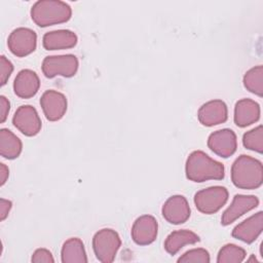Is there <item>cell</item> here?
Returning a JSON list of instances; mask_svg holds the SVG:
<instances>
[{"label":"cell","mask_w":263,"mask_h":263,"mask_svg":"<svg viewBox=\"0 0 263 263\" xmlns=\"http://www.w3.org/2000/svg\"><path fill=\"white\" fill-rule=\"evenodd\" d=\"M185 173L188 180L202 183L209 180H222L225 176V168L221 162L211 158L203 151L196 150L189 154Z\"/></svg>","instance_id":"cell-1"},{"label":"cell","mask_w":263,"mask_h":263,"mask_svg":"<svg viewBox=\"0 0 263 263\" xmlns=\"http://www.w3.org/2000/svg\"><path fill=\"white\" fill-rule=\"evenodd\" d=\"M231 181L239 189L259 188L263 183L262 162L249 155L238 156L231 166Z\"/></svg>","instance_id":"cell-2"},{"label":"cell","mask_w":263,"mask_h":263,"mask_svg":"<svg viewBox=\"0 0 263 263\" xmlns=\"http://www.w3.org/2000/svg\"><path fill=\"white\" fill-rule=\"evenodd\" d=\"M32 21L39 27H48L68 22L72 16L71 6L60 0H39L31 7Z\"/></svg>","instance_id":"cell-3"},{"label":"cell","mask_w":263,"mask_h":263,"mask_svg":"<svg viewBox=\"0 0 263 263\" xmlns=\"http://www.w3.org/2000/svg\"><path fill=\"white\" fill-rule=\"evenodd\" d=\"M121 246L119 234L110 228H103L92 237V250L100 262H113Z\"/></svg>","instance_id":"cell-4"},{"label":"cell","mask_w":263,"mask_h":263,"mask_svg":"<svg viewBox=\"0 0 263 263\" xmlns=\"http://www.w3.org/2000/svg\"><path fill=\"white\" fill-rule=\"evenodd\" d=\"M228 190L223 186H212L197 191L194 195L196 209L206 215L215 214L228 200Z\"/></svg>","instance_id":"cell-5"},{"label":"cell","mask_w":263,"mask_h":263,"mask_svg":"<svg viewBox=\"0 0 263 263\" xmlns=\"http://www.w3.org/2000/svg\"><path fill=\"white\" fill-rule=\"evenodd\" d=\"M78 67L79 62L74 54H60L46 57L42 62L41 69L47 78L55 76L69 78L76 74Z\"/></svg>","instance_id":"cell-6"},{"label":"cell","mask_w":263,"mask_h":263,"mask_svg":"<svg viewBox=\"0 0 263 263\" xmlns=\"http://www.w3.org/2000/svg\"><path fill=\"white\" fill-rule=\"evenodd\" d=\"M7 46L10 52L18 58L31 54L37 46V35L29 28H16L8 36Z\"/></svg>","instance_id":"cell-7"},{"label":"cell","mask_w":263,"mask_h":263,"mask_svg":"<svg viewBox=\"0 0 263 263\" xmlns=\"http://www.w3.org/2000/svg\"><path fill=\"white\" fill-rule=\"evenodd\" d=\"M12 123L16 129L27 137L36 136L42 126L37 110L30 105L18 107L12 117Z\"/></svg>","instance_id":"cell-8"},{"label":"cell","mask_w":263,"mask_h":263,"mask_svg":"<svg viewBox=\"0 0 263 263\" xmlns=\"http://www.w3.org/2000/svg\"><path fill=\"white\" fill-rule=\"evenodd\" d=\"M208 147L220 157L232 156L237 148L235 133L229 128H223L212 133L208 139Z\"/></svg>","instance_id":"cell-9"},{"label":"cell","mask_w":263,"mask_h":263,"mask_svg":"<svg viewBox=\"0 0 263 263\" xmlns=\"http://www.w3.org/2000/svg\"><path fill=\"white\" fill-rule=\"evenodd\" d=\"M40 106L47 120L58 121L66 114L68 102L65 95L58 90L49 89L41 96Z\"/></svg>","instance_id":"cell-10"},{"label":"cell","mask_w":263,"mask_h":263,"mask_svg":"<svg viewBox=\"0 0 263 263\" xmlns=\"http://www.w3.org/2000/svg\"><path fill=\"white\" fill-rule=\"evenodd\" d=\"M158 233V223L151 215H143L136 219L132 226L130 235L139 246H147L152 243Z\"/></svg>","instance_id":"cell-11"},{"label":"cell","mask_w":263,"mask_h":263,"mask_svg":"<svg viewBox=\"0 0 263 263\" xmlns=\"http://www.w3.org/2000/svg\"><path fill=\"white\" fill-rule=\"evenodd\" d=\"M161 214L166 222L174 225H180L189 219L190 206L186 197L177 194L165 200L161 209Z\"/></svg>","instance_id":"cell-12"},{"label":"cell","mask_w":263,"mask_h":263,"mask_svg":"<svg viewBox=\"0 0 263 263\" xmlns=\"http://www.w3.org/2000/svg\"><path fill=\"white\" fill-rule=\"evenodd\" d=\"M259 205V199L255 195L236 194L230 205L224 211L221 217V224L223 226L230 225L246 213L254 210Z\"/></svg>","instance_id":"cell-13"},{"label":"cell","mask_w":263,"mask_h":263,"mask_svg":"<svg viewBox=\"0 0 263 263\" xmlns=\"http://www.w3.org/2000/svg\"><path fill=\"white\" fill-rule=\"evenodd\" d=\"M197 118L204 126H214L224 123L228 118L227 105L222 100L209 101L199 108Z\"/></svg>","instance_id":"cell-14"},{"label":"cell","mask_w":263,"mask_h":263,"mask_svg":"<svg viewBox=\"0 0 263 263\" xmlns=\"http://www.w3.org/2000/svg\"><path fill=\"white\" fill-rule=\"evenodd\" d=\"M263 229V213L260 211L237 224L232 230V236L246 243L254 242Z\"/></svg>","instance_id":"cell-15"},{"label":"cell","mask_w":263,"mask_h":263,"mask_svg":"<svg viewBox=\"0 0 263 263\" xmlns=\"http://www.w3.org/2000/svg\"><path fill=\"white\" fill-rule=\"evenodd\" d=\"M40 87V80L36 72L30 69L20 71L13 81L14 93L21 99H30L34 97Z\"/></svg>","instance_id":"cell-16"},{"label":"cell","mask_w":263,"mask_h":263,"mask_svg":"<svg viewBox=\"0 0 263 263\" xmlns=\"http://www.w3.org/2000/svg\"><path fill=\"white\" fill-rule=\"evenodd\" d=\"M260 105L251 99H241L234 106V123L238 127H247L259 120Z\"/></svg>","instance_id":"cell-17"},{"label":"cell","mask_w":263,"mask_h":263,"mask_svg":"<svg viewBox=\"0 0 263 263\" xmlns=\"http://www.w3.org/2000/svg\"><path fill=\"white\" fill-rule=\"evenodd\" d=\"M77 35L70 30H54L43 35L42 44L46 50H61L72 48L77 44Z\"/></svg>","instance_id":"cell-18"},{"label":"cell","mask_w":263,"mask_h":263,"mask_svg":"<svg viewBox=\"0 0 263 263\" xmlns=\"http://www.w3.org/2000/svg\"><path fill=\"white\" fill-rule=\"evenodd\" d=\"M200 240L199 236L191 230L181 229L171 232L163 243L164 250L170 255H176L184 246L194 245Z\"/></svg>","instance_id":"cell-19"},{"label":"cell","mask_w":263,"mask_h":263,"mask_svg":"<svg viewBox=\"0 0 263 263\" xmlns=\"http://www.w3.org/2000/svg\"><path fill=\"white\" fill-rule=\"evenodd\" d=\"M63 263H86L87 256L82 240L78 237L67 239L61 250Z\"/></svg>","instance_id":"cell-20"},{"label":"cell","mask_w":263,"mask_h":263,"mask_svg":"<svg viewBox=\"0 0 263 263\" xmlns=\"http://www.w3.org/2000/svg\"><path fill=\"white\" fill-rule=\"evenodd\" d=\"M23 149L22 141L9 129L0 130V154L3 158L14 159L20 156Z\"/></svg>","instance_id":"cell-21"},{"label":"cell","mask_w":263,"mask_h":263,"mask_svg":"<svg viewBox=\"0 0 263 263\" xmlns=\"http://www.w3.org/2000/svg\"><path fill=\"white\" fill-rule=\"evenodd\" d=\"M243 86L252 93L263 96V67L261 65L253 67L243 75Z\"/></svg>","instance_id":"cell-22"},{"label":"cell","mask_w":263,"mask_h":263,"mask_svg":"<svg viewBox=\"0 0 263 263\" xmlns=\"http://www.w3.org/2000/svg\"><path fill=\"white\" fill-rule=\"evenodd\" d=\"M247 253L245 249L234 245L227 243L223 246L217 256L218 263H239L245 260Z\"/></svg>","instance_id":"cell-23"},{"label":"cell","mask_w":263,"mask_h":263,"mask_svg":"<svg viewBox=\"0 0 263 263\" xmlns=\"http://www.w3.org/2000/svg\"><path fill=\"white\" fill-rule=\"evenodd\" d=\"M243 146L252 151L263 153V126L258 125L257 127L247 132L242 136Z\"/></svg>","instance_id":"cell-24"},{"label":"cell","mask_w":263,"mask_h":263,"mask_svg":"<svg viewBox=\"0 0 263 263\" xmlns=\"http://www.w3.org/2000/svg\"><path fill=\"white\" fill-rule=\"evenodd\" d=\"M210 261L209 252L202 248L189 250L178 259V263H209Z\"/></svg>","instance_id":"cell-25"},{"label":"cell","mask_w":263,"mask_h":263,"mask_svg":"<svg viewBox=\"0 0 263 263\" xmlns=\"http://www.w3.org/2000/svg\"><path fill=\"white\" fill-rule=\"evenodd\" d=\"M12 71H13L12 63L5 55H1L0 57V80H1L2 86L6 84Z\"/></svg>","instance_id":"cell-26"},{"label":"cell","mask_w":263,"mask_h":263,"mask_svg":"<svg viewBox=\"0 0 263 263\" xmlns=\"http://www.w3.org/2000/svg\"><path fill=\"white\" fill-rule=\"evenodd\" d=\"M31 261L33 263H53L54 259L52 254L47 249L40 248L33 253Z\"/></svg>","instance_id":"cell-27"},{"label":"cell","mask_w":263,"mask_h":263,"mask_svg":"<svg viewBox=\"0 0 263 263\" xmlns=\"http://www.w3.org/2000/svg\"><path fill=\"white\" fill-rule=\"evenodd\" d=\"M10 110V103L9 101L4 97H0V122L4 123L5 120L7 119L8 113Z\"/></svg>","instance_id":"cell-28"},{"label":"cell","mask_w":263,"mask_h":263,"mask_svg":"<svg viewBox=\"0 0 263 263\" xmlns=\"http://www.w3.org/2000/svg\"><path fill=\"white\" fill-rule=\"evenodd\" d=\"M12 208V202L5 198H0V219L1 221H4Z\"/></svg>","instance_id":"cell-29"},{"label":"cell","mask_w":263,"mask_h":263,"mask_svg":"<svg viewBox=\"0 0 263 263\" xmlns=\"http://www.w3.org/2000/svg\"><path fill=\"white\" fill-rule=\"evenodd\" d=\"M9 176V171L8 167L4 163H0V185L3 186Z\"/></svg>","instance_id":"cell-30"},{"label":"cell","mask_w":263,"mask_h":263,"mask_svg":"<svg viewBox=\"0 0 263 263\" xmlns=\"http://www.w3.org/2000/svg\"><path fill=\"white\" fill-rule=\"evenodd\" d=\"M247 261H248V262H252V261H256V262H257V259H256L254 256H252V257H251L250 259H248Z\"/></svg>","instance_id":"cell-31"}]
</instances>
